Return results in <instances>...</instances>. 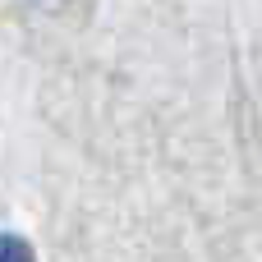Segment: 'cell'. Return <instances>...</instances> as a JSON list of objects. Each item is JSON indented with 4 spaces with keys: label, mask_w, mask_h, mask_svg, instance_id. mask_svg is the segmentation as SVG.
<instances>
[{
    "label": "cell",
    "mask_w": 262,
    "mask_h": 262,
    "mask_svg": "<svg viewBox=\"0 0 262 262\" xmlns=\"http://www.w3.org/2000/svg\"><path fill=\"white\" fill-rule=\"evenodd\" d=\"M0 262H37V253L23 235H0Z\"/></svg>",
    "instance_id": "6da1fadb"
}]
</instances>
